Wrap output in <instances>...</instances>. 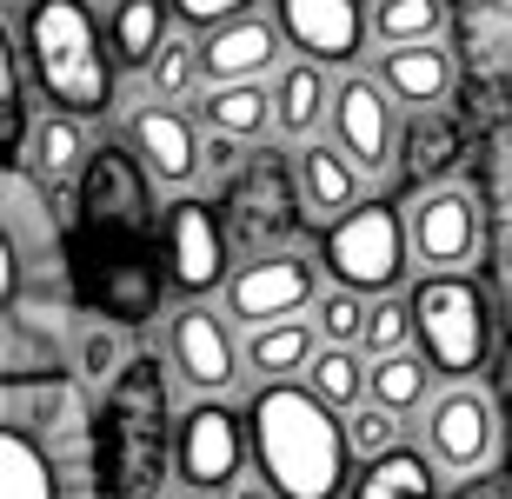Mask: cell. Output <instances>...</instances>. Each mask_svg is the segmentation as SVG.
<instances>
[{
    "instance_id": "7",
    "label": "cell",
    "mask_w": 512,
    "mask_h": 499,
    "mask_svg": "<svg viewBox=\"0 0 512 499\" xmlns=\"http://www.w3.org/2000/svg\"><path fill=\"white\" fill-rule=\"evenodd\" d=\"M247 466H253L247 413L227 406V393H193V400L180 406V426H173V480L193 486V493L227 499Z\"/></svg>"
},
{
    "instance_id": "3",
    "label": "cell",
    "mask_w": 512,
    "mask_h": 499,
    "mask_svg": "<svg viewBox=\"0 0 512 499\" xmlns=\"http://www.w3.org/2000/svg\"><path fill=\"white\" fill-rule=\"evenodd\" d=\"M20 54L34 74V94L60 114L100 120L114 107V40L100 27L94 0H20L14 14Z\"/></svg>"
},
{
    "instance_id": "33",
    "label": "cell",
    "mask_w": 512,
    "mask_h": 499,
    "mask_svg": "<svg viewBox=\"0 0 512 499\" xmlns=\"http://www.w3.org/2000/svg\"><path fill=\"white\" fill-rule=\"evenodd\" d=\"M459 147H466V140H459L453 114H446V107H426V114H413V127L399 134V167L413 173L419 187H433L439 173L459 160Z\"/></svg>"
},
{
    "instance_id": "37",
    "label": "cell",
    "mask_w": 512,
    "mask_h": 499,
    "mask_svg": "<svg viewBox=\"0 0 512 499\" xmlns=\"http://www.w3.org/2000/svg\"><path fill=\"white\" fill-rule=\"evenodd\" d=\"M399 426H406V413H393V406H380V400H360L353 413H346V433H353V453H360V460L393 453V446H399Z\"/></svg>"
},
{
    "instance_id": "13",
    "label": "cell",
    "mask_w": 512,
    "mask_h": 499,
    "mask_svg": "<svg viewBox=\"0 0 512 499\" xmlns=\"http://www.w3.org/2000/svg\"><path fill=\"white\" fill-rule=\"evenodd\" d=\"M227 220H233V240H240V253H253V247H286L300 227H313L293 160L253 154L247 167L227 180Z\"/></svg>"
},
{
    "instance_id": "1",
    "label": "cell",
    "mask_w": 512,
    "mask_h": 499,
    "mask_svg": "<svg viewBox=\"0 0 512 499\" xmlns=\"http://www.w3.org/2000/svg\"><path fill=\"white\" fill-rule=\"evenodd\" d=\"M167 353V346H160ZM160 353H133L94 400V460H87V486L94 499H160L173 480V393Z\"/></svg>"
},
{
    "instance_id": "23",
    "label": "cell",
    "mask_w": 512,
    "mask_h": 499,
    "mask_svg": "<svg viewBox=\"0 0 512 499\" xmlns=\"http://www.w3.org/2000/svg\"><path fill=\"white\" fill-rule=\"evenodd\" d=\"M200 127H227L240 140H266L280 134V100H273V80H207V94L193 100Z\"/></svg>"
},
{
    "instance_id": "11",
    "label": "cell",
    "mask_w": 512,
    "mask_h": 499,
    "mask_svg": "<svg viewBox=\"0 0 512 499\" xmlns=\"http://www.w3.org/2000/svg\"><path fill=\"white\" fill-rule=\"evenodd\" d=\"M167 366L173 380L187 386V393H233L247 373V340H240V320L227 307H213V300H180L167 313Z\"/></svg>"
},
{
    "instance_id": "25",
    "label": "cell",
    "mask_w": 512,
    "mask_h": 499,
    "mask_svg": "<svg viewBox=\"0 0 512 499\" xmlns=\"http://www.w3.org/2000/svg\"><path fill=\"white\" fill-rule=\"evenodd\" d=\"M87 160H94L87 120H80V114H60V107H47V114L34 120V140H27V167H34L47 187H80Z\"/></svg>"
},
{
    "instance_id": "21",
    "label": "cell",
    "mask_w": 512,
    "mask_h": 499,
    "mask_svg": "<svg viewBox=\"0 0 512 499\" xmlns=\"http://www.w3.org/2000/svg\"><path fill=\"white\" fill-rule=\"evenodd\" d=\"M293 173H300V193H306V213H313V227H326V220L353 213V207L366 200V180H373V173H366L360 160L346 154L333 134L300 140V147H293Z\"/></svg>"
},
{
    "instance_id": "32",
    "label": "cell",
    "mask_w": 512,
    "mask_h": 499,
    "mask_svg": "<svg viewBox=\"0 0 512 499\" xmlns=\"http://www.w3.org/2000/svg\"><path fill=\"white\" fill-rule=\"evenodd\" d=\"M306 386L333 400L340 413H353L360 400H373V353L366 346H340V340H320L313 366H306Z\"/></svg>"
},
{
    "instance_id": "2",
    "label": "cell",
    "mask_w": 512,
    "mask_h": 499,
    "mask_svg": "<svg viewBox=\"0 0 512 499\" xmlns=\"http://www.w3.org/2000/svg\"><path fill=\"white\" fill-rule=\"evenodd\" d=\"M253 466L286 499H346L353 493V433L333 400H320L306 380H260L247 400Z\"/></svg>"
},
{
    "instance_id": "9",
    "label": "cell",
    "mask_w": 512,
    "mask_h": 499,
    "mask_svg": "<svg viewBox=\"0 0 512 499\" xmlns=\"http://www.w3.org/2000/svg\"><path fill=\"white\" fill-rule=\"evenodd\" d=\"M0 413H7V426H27L67 473H80V466L94 460V400H87V380L80 373H60L54 366V373L7 380Z\"/></svg>"
},
{
    "instance_id": "24",
    "label": "cell",
    "mask_w": 512,
    "mask_h": 499,
    "mask_svg": "<svg viewBox=\"0 0 512 499\" xmlns=\"http://www.w3.org/2000/svg\"><path fill=\"white\" fill-rule=\"evenodd\" d=\"M486 227H493V293L512 333V120L486 147Z\"/></svg>"
},
{
    "instance_id": "5",
    "label": "cell",
    "mask_w": 512,
    "mask_h": 499,
    "mask_svg": "<svg viewBox=\"0 0 512 499\" xmlns=\"http://www.w3.org/2000/svg\"><path fill=\"white\" fill-rule=\"evenodd\" d=\"M413 340L439 366V380H479L493 353V307L466 273H419L413 287Z\"/></svg>"
},
{
    "instance_id": "4",
    "label": "cell",
    "mask_w": 512,
    "mask_h": 499,
    "mask_svg": "<svg viewBox=\"0 0 512 499\" xmlns=\"http://www.w3.org/2000/svg\"><path fill=\"white\" fill-rule=\"evenodd\" d=\"M320 267H326V280H340V287L399 293V287H406V273L419 267L406 213H399L393 200H360L353 213L326 220V227H320Z\"/></svg>"
},
{
    "instance_id": "43",
    "label": "cell",
    "mask_w": 512,
    "mask_h": 499,
    "mask_svg": "<svg viewBox=\"0 0 512 499\" xmlns=\"http://www.w3.org/2000/svg\"><path fill=\"white\" fill-rule=\"evenodd\" d=\"M173 499H220V493H193V486H180V493H173Z\"/></svg>"
},
{
    "instance_id": "28",
    "label": "cell",
    "mask_w": 512,
    "mask_h": 499,
    "mask_svg": "<svg viewBox=\"0 0 512 499\" xmlns=\"http://www.w3.org/2000/svg\"><path fill=\"white\" fill-rule=\"evenodd\" d=\"M433 380H439V366L426 360V346L406 340L393 346V353H373V400L393 406V413H426V400H433Z\"/></svg>"
},
{
    "instance_id": "29",
    "label": "cell",
    "mask_w": 512,
    "mask_h": 499,
    "mask_svg": "<svg viewBox=\"0 0 512 499\" xmlns=\"http://www.w3.org/2000/svg\"><path fill=\"white\" fill-rule=\"evenodd\" d=\"M60 480H67V466L27 426H7V440H0V499H60Z\"/></svg>"
},
{
    "instance_id": "15",
    "label": "cell",
    "mask_w": 512,
    "mask_h": 499,
    "mask_svg": "<svg viewBox=\"0 0 512 499\" xmlns=\"http://www.w3.org/2000/svg\"><path fill=\"white\" fill-rule=\"evenodd\" d=\"M326 134L340 140L346 154L360 160L366 173H386L399 160V100L386 94V80L373 67H346L340 87H333V127Z\"/></svg>"
},
{
    "instance_id": "22",
    "label": "cell",
    "mask_w": 512,
    "mask_h": 499,
    "mask_svg": "<svg viewBox=\"0 0 512 499\" xmlns=\"http://www.w3.org/2000/svg\"><path fill=\"white\" fill-rule=\"evenodd\" d=\"M333 67H320V60H280V74H273V100H280V140H320L326 127H333Z\"/></svg>"
},
{
    "instance_id": "44",
    "label": "cell",
    "mask_w": 512,
    "mask_h": 499,
    "mask_svg": "<svg viewBox=\"0 0 512 499\" xmlns=\"http://www.w3.org/2000/svg\"><path fill=\"white\" fill-rule=\"evenodd\" d=\"M94 7H114V0H94Z\"/></svg>"
},
{
    "instance_id": "31",
    "label": "cell",
    "mask_w": 512,
    "mask_h": 499,
    "mask_svg": "<svg viewBox=\"0 0 512 499\" xmlns=\"http://www.w3.org/2000/svg\"><path fill=\"white\" fill-rule=\"evenodd\" d=\"M173 0H114L107 7V40H114L120 67H147L160 54V40L173 34Z\"/></svg>"
},
{
    "instance_id": "20",
    "label": "cell",
    "mask_w": 512,
    "mask_h": 499,
    "mask_svg": "<svg viewBox=\"0 0 512 499\" xmlns=\"http://www.w3.org/2000/svg\"><path fill=\"white\" fill-rule=\"evenodd\" d=\"M373 74L386 80V94L406 107V114H426V107H446L459 80V54L446 40H399L373 54Z\"/></svg>"
},
{
    "instance_id": "26",
    "label": "cell",
    "mask_w": 512,
    "mask_h": 499,
    "mask_svg": "<svg viewBox=\"0 0 512 499\" xmlns=\"http://www.w3.org/2000/svg\"><path fill=\"white\" fill-rule=\"evenodd\" d=\"M439 480H446V473H439L433 453L399 440L380 460H360V480H353L346 499H439Z\"/></svg>"
},
{
    "instance_id": "17",
    "label": "cell",
    "mask_w": 512,
    "mask_h": 499,
    "mask_svg": "<svg viewBox=\"0 0 512 499\" xmlns=\"http://www.w3.org/2000/svg\"><path fill=\"white\" fill-rule=\"evenodd\" d=\"M127 147L147 160V173L160 187H193L207 173V127H193L187 107H173L160 94L127 114Z\"/></svg>"
},
{
    "instance_id": "27",
    "label": "cell",
    "mask_w": 512,
    "mask_h": 499,
    "mask_svg": "<svg viewBox=\"0 0 512 499\" xmlns=\"http://www.w3.org/2000/svg\"><path fill=\"white\" fill-rule=\"evenodd\" d=\"M313 353H320L313 313H300V320H273V327H247V373L253 380H306Z\"/></svg>"
},
{
    "instance_id": "18",
    "label": "cell",
    "mask_w": 512,
    "mask_h": 499,
    "mask_svg": "<svg viewBox=\"0 0 512 499\" xmlns=\"http://www.w3.org/2000/svg\"><path fill=\"white\" fill-rule=\"evenodd\" d=\"M293 54L286 47L280 14H233L220 27H200V74L207 80H273L280 60Z\"/></svg>"
},
{
    "instance_id": "39",
    "label": "cell",
    "mask_w": 512,
    "mask_h": 499,
    "mask_svg": "<svg viewBox=\"0 0 512 499\" xmlns=\"http://www.w3.org/2000/svg\"><path fill=\"white\" fill-rule=\"evenodd\" d=\"M247 160H253V154H247V140H240V134H227V127H207V173L220 180V187H227V180L247 167Z\"/></svg>"
},
{
    "instance_id": "38",
    "label": "cell",
    "mask_w": 512,
    "mask_h": 499,
    "mask_svg": "<svg viewBox=\"0 0 512 499\" xmlns=\"http://www.w3.org/2000/svg\"><path fill=\"white\" fill-rule=\"evenodd\" d=\"M413 340V293H373L366 313V353H393Z\"/></svg>"
},
{
    "instance_id": "14",
    "label": "cell",
    "mask_w": 512,
    "mask_h": 499,
    "mask_svg": "<svg viewBox=\"0 0 512 499\" xmlns=\"http://www.w3.org/2000/svg\"><path fill=\"white\" fill-rule=\"evenodd\" d=\"M406 227H413V260L426 273H466L479 260V240H486V207L473 187L433 180L406 200Z\"/></svg>"
},
{
    "instance_id": "30",
    "label": "cell",
    "mask_w": 512,
    "mask_h": 499,
    "mask_svg": "<svg viewBox=\"0 0 512 499\" xmlns=\"http://www.w3.org/2000/svg\"><path fill=\"white\" fill-rule=\"evenodd\" d=\"M127 360H133L127 320H114V313H80L74 333H67V366H74L80 380H87V386H107Z\"/></svg>"
},
{
    "instance_id": "8",
    "label": "cell",
    "mask_w": 512,
    "mask_h": 499,
    "mask_svg": "<svg viewBox=\"0 0 512 499\" xmlns=\"http://www.w3.org/2000/svg\"><path fill=\"white\" fill-rule=\"evenodd\" d=\"M419 446L439 460L446 480H473V473H493L499 446H506V420H499V400L479 380H446L419 413Z\"/></svg>"
},
{
    "instance_id": "16",
    "label": "cell",
    "mask_w": 512,
    "mask_h": 499,
    "mask_svg": "<svg viewBox=\"0 0 512 499\" xmlns=\"http://www.w3.org/2000/svg\"><path fill=\"white\" fill-rule=\"evenodd\" d=\"M286 27V47L320 67H360L366 40H373V7L366 0H273Z\"/></svg>"
},
{
    "instance_id": "42",
    "label": "cell",
    "mask_w": 512,
    "mask_h": 499,
    "mask_svg": "<svg viewBox=\"0 0 512 499\" xmlns=\"http://www.w3.org/2000/svg\"><path fill=\"white\" fill-rule=\"evenodd\" d=\"M227 499H286V493H280L273 480H240V486H233Z\"/></svg>"
},
{
    "instance_id": "12",
    "label": "cell",
    "mask_w": 512,
    "mask_h": 499,
    "mask_svg": "<svg viewBox=\"0 0 512 499\" xmlns=\"http://www.w3.org/2000/svg\"><path fill=\"white\" fill-rule=\"evenodd\" d=\"M47 180H40L27 160H7V293H27L40 287L54 293L67 280V240H60V220L47 207Z\"/></svg>"
},
{
    "instance_id": "41",
    "label": "cell",
    "mask_w": 512,
    "mask_h": 499,
    "mask_svg": "<svg viewBox=\"0 0 512 499\" xmlns=\"http://www.w3.org/2000/svg\"><path fill=\"white\" fill-rule=\"evenodd\" d=\"M453 499H512V480H499V473H473V480H459Z\"/></svg>"
},
{
    "instance_id": "34",
    "label": "cell",
    "mask_w": 512,
    "mask_h": 499,
    "mask_svg": "<svg viewBox=\"0 0 512 499\" xmlns=\"http://www.w3.org/2000/svg\"><path fill=\"white\" fill-rule=\"evenodd\" d=\"M373 40H453V0H373Z\"/></svg>"
},
{
    "instance_id": "19",
    "label": "cell",
    "mask_w": 512,
    "mask_h": 499,
    "mask_svg": "<svg viewBox=\"0 0 512 499\" xmlns=\"http://www.w3.org/2000/svg\"><path fill=\"white\" fill-rule=\"evenodd\" d=\"M453 54L486 94H512V0H453Z\"/></svg>"
},
{
    "instance_id": "10",
    "label": "cell",
    "mask_w": 512,
    "mask_h": 499,
    "mask_svg": "<svg viewBox=\"0 0 512 499\" xmlns=\"http://www.w3.org/2000/svg\"><path fill=\"white\" fill-rule=\"evenodd\" d=\"M320 253L306 247H253L240 253V267H233V280L220 287V307L240 320V327H273V320H300V313H313V300H320Z\"/></svg>"
},
{
    "instance_id": "6",
    "label": "cell",
    "mask_w": 512,
    "mask_h": 499,
    "mask_svg": "<svg viewBox=\"0 0 512 499\" xmlns=\"http://www.w3.org/2000/svg\"><path fill=\"white\" fill-rule=\"evenodd\" d=\"M160 260H167V287L180 300H207L233 280L240 253H233V220L213 207L207 193H173L160 207Z\"/></svg>"
},
{
    "instance_id": "36",
    "label": "cell",
    "mask_w": 512,
    "mask_h": 499,
    "mask_svg": "<svg viewBox=\"0 0 512 499\" xmlns=\"http://www.w3.org/2000/svg\"><path fill=\"white\" fill-rule=\"evenodd\" d=\"M366 313H373V293L333 280V287H320V300H313V327H320V340L366 346Z\"/></svg>"
},
{
    "instance_id": "35",
    "label": "cell",
    "mask_w": 512,
    "mask_h": 499,
    "mask_svg": "<svg viewBox=\"0 0 512 499\" xmlns=\"http://www.w3.org/2000/svg\"><path fill=\"white\" fill-rule=\"evenodd\" d=\"M147 74V94H160V100H187L193 87H200V34H167L160 40V54L140 67Z\"/></svg>"
},
{
    "instance_id": "40",
    "label": "cell",
    "mask_w": 512,
    "mask_h": 499,
    "mask_svg": "<svg viewBox=\"0 0 512 499\" xmlns=\"http://www.w3.org/2000/svg\"><path fill=\"white\" fill-rule=\"evenodd\" d=\"M253 7H260V0H173V14L187 20L193 34H200V27H220V20H233V14H253Z\"/></svg>"
}]
</instances>
